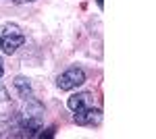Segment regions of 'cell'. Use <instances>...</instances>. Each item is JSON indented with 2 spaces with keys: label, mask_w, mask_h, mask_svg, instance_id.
I'll list each match as a JSON object with an SVG mask.
<instances>
[{
  "label": "cell",
  "mask_w": 156,
  "mask_h": 139,
  "mask_svg": "<svg viewBox=\"0 0 156 139\" xmlns=\"http://www.w3.org/2000/svg\"><path fill=\"white\" fill-rule=\"evenodd\" d=\"M42 123H44V106L37 100H34V96L23 100V106L19 110V127L23 131V135L27 137L37 135V131L42 129Z\"/></svg>",
  "instance_id": "cell-1"
},
{
  "label": "cell",
  "mask_w": 156,
  "mask_h": 139,
  "mask_svg": "<svg viewBox=\"0 0 156 139\" xmlns=\"http://www.w3.org/2000/svg\"><path fill=\"white\" fill-rule=\"evenodd\" d=\"M83 83H85V73L81 69H77V67L67 69L58 79H56V85H58V89H62V92L77 89V87H79V85H83Z\"/></svg>",
  "instance_id": "cell-2"
},
{
  "label": "cell",
  "mask_w": 156,
  "mask_h": 139,
  "mask_svg": "<svg viewBox=\"0 0 156 139\" xmlns=\"http://www.w3.org/2000/svg\"><path fill=\"white\" fill-rule=\"evenodd\" d=\"M73 120L77 125H83V127H96L102 123V110L100 108H83V110H77Z\"/></svg>",
  "instance_id": "cell-3"
},
{
  "label": "cell",
  "mask_w": 156,
  "mask_h": 139,
  "mask_svg": "<svg viewBox=\"0 0 156 139\" xmlns=\"http://www.w3.org/2000/svg\"><path fill=\"white\" fill-rule=\"evenodd\" d=\"M94 104H96V98H94V93H90V92L75 93V96H71V98H69V102H67V106L71 108L73 112L83 110V108H92Z\"/></svg>",
  "instance_id": "cell-4"
},
{
  "label": "cell",
  "mask_w": 156,
  "mask_h": 139,
  "mask_svg": "<svg viewBox=\"0 0 156 139\" xmlns=\"http://www.w3.org/2000/svg\"><path fill=\"white\" fill-rule=\"evenodd\" d=\"M23 42H25L23 33H0V48L6 54H15L17 48H21Z\"/></svg>",
  "instance_id": "cell-5"
},
{
  "label": "cell",
  "mask_w": 156,
  "mask_h": 139,
  "mask_svg": "<svg viewBox=\"0 0 156 139\" xmlns=\"http://www.w3.org/2000/svg\"><path fill=\"white\" fill-rule=\"evenodd\" d=\"M12 112V104H11V98H9V92L6 87L0 85V123H6L11 118Z\"/></svg>",
  "instance_id": "cell-6"
},
{
  "label": "cell",
  "mask_w": 156,
  "mask_h": 139,
  "mask_svg": "<svg viewBox=\"0 0 156 139\" xmlns=\"http://www.w3.org/2000/svg\"><path fill=\"white\" fill-rule=\"evenodd\" d=\"M15 89L19 93V98H23V100L31 98V85H29V79L27 77H17L15 79Z\"/></svg>",
  "instance_id": "cell-7"
},
{
  "label": "cell",
  "mask_w": 156,
  "mask_h": 139,
  "mask_svg": "<svg viewBox=\"0 0 156 139\" xmlns=\"http://www.w3.org/2000/svg\"><path fill=\"white\" fill-rule=\"evenodd\" d=\"M40 135H46V137H52V135H54V129L50 127V129H46L44 133H40Z\"/></svg>",
  "instance_id": "cell-8"
},
{
  "label": "cell",
  "mask_w": 156,
  "mask_h": 139,
  "mask_svg": "<svg viewBox=\"0 0 156 139\" xmlns=\"http://www.w3.org/2000/svg\"><path fill=\"white\" fill-rule=\"evenodd\" d=\"M96 2H98V6H100V9L104 6V0H96Z\"/></svg>",
  "instance_id": "cell-9"
},
{
  "label": "cell",
  "mask_w": 156,
  "mask_h": 139,
  "mask_svg": "<svg viewBox=\"0 0 156 139\" xmlns=\"http://www.w3.org/2000/svg\"><path fill=\"white\" fill-rule=\"evenodd\" d=\"M15 2H19V4H21V2H34V0H15Z\"/></svg>",
  "instance_id": "cell-10"
},
{
  "label": "cell",
  "mask_w": 156,
  "mask_h": 139,
  "mask_svg": "<svg viewBox=\"0 0 156 139\" xmlns=\"http://www.w3.org/2000/svg\"><path fill=\"white\" fill-rule=\"evenodd\" d=\"M2 71L4 69H2V58H0V77H2Z\"/></svg>",
  "instance_id": "cell-11"
}]
</instances>
